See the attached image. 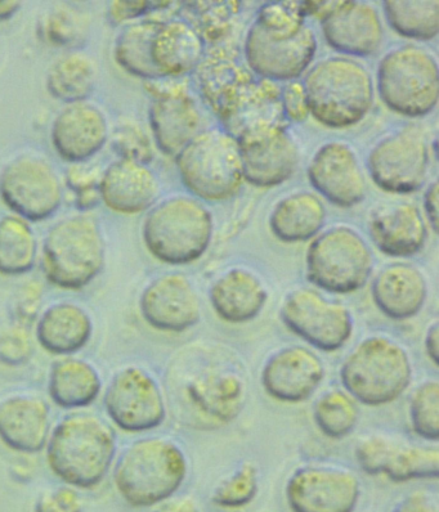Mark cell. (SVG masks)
Segmentation results:
<instances>
[{"label":"cell","mask_w":439,"mask_h":512,"mask_svg":"<svg viewBox=\"0 0 439 512\" xmlns=\"http://www.w3.org/2000/svg\"><path fill=\"white\" fill-rule=\"evenodd\" d=\"M311 284L333 294L364 289L374 269V255L355 229L338 226L313 238L306 255Z\"/></svg>","instance_id":"9"},{"label":"cell","mask_w":439,"mask_h":512,"mask_svg":"<svg viewBox=\"0 0 439 512\" xmlns=\"http://www.w3.org/2000/svg\"><path fill=\"white\" fill-rule=\"evenodd\" d=\"M40 33L52 47L76 49L82 47L89 34V19L83 11L62 6L49 11L42 21Z\"/></svg>","instance_id":"41"},{"label":"cell","mask_w":439,"mask_h":512,"mask_svg":"<svg viewBox=\"0 0 439 512\" xmlns=\"http://www.w3.org/2000/svg\"><path fill=\"white\" fill-rule=\"evenodd\" d=\"M190 22L206 43L219 42L234 28L240 13V2H188L183 3Z\"/></svg>","instance_id":"42"},{"label":"cell","mask_w":439,"mask_h":512,"mask_svg":"<svg viewBox=\"0 0 439 512\" xmlns=\"http://www.w3.org/2000/svg\"><path fill=\"white\" fill-rule=\"evenodd\" d=\"M105 264V236L100 223L87 214L61 219L44 237L42 269L57 289H85L101 275Z\"/></svg>","instance_id":"5"},{"label":"cell","mask_w":439,"mask_h":512,"mask_svg":"<svg viewBox=\"0 0 439 512\" xmlns=\"http://www.w3.org/2000/svg\"><path fill=\"white\" fill-rule=\"evenodd\" d=\"M196 71L201 96L215 115L225 109L235 94L255 78L235 52L223 47L205 56Z\"/></svg>","instance_id":"33"},{"label":"cell","mask_w":439,"mask_h":512,"mask_svg":"<svg viewBox=\"0 0 439 512\" xmlns=\"http://www.w3.org/2000/svg\"><path fill=\"white\" fill-rule=\"evenodd\" d=\"M84 503L76 488L62 485L43 492L34 505V512H83Z\"/></svg>","instance_id":"49"},{"label":"cell","mask_w":439,"mask_h":512,"mask_svg":"<svg viewBox=\"0 0 439 512\" xmlns=\"http://www.w3.org/2000/svg\"><path fill=\"white\" fill-rule=\"evenodd\" d=\"M102 202L100 186L88 188L82 192L75 193L74 205L80 211L96 209Z\"/></svg>","instance_id":"58"},{"label":"cell","mask_w":439,"mask_h":512,"mask_svg":"<svg viewBox=\"0 0 439 512\" xmlns=\"http://www.w3.org/2000/svg\"><path fill=\"white\" fill-rule=\"evenodd\" d=\"M326 375L322 359L304 347H288L273 354L262 371V385L271 398L282 403L307 401Z\"/></svg>","instance_id":"21"},{"label":"cell","mask_w":439,"mask_h":512,"mask_svg":"<svg viewBox=\"0 0 439 512\" xmlns=\"http://www.w3.org/2000/svg\"><path fill=\"white\" fill-rule=\"evenodd\" d=\"M393 512H439L437 497L428 492H415L402 500Z\"/></svg>","instance_id":"54"},{"label":"cell","mask_w":439,"mask_h":512,"mask_svg":"<svg viewBox=\"0 0 439 512\" xmlns=\"http://www.w3.org/2000/svg\"><path fill=\"white\" fill-rule=\"evenodd\" d=\"M143 88L154 100L173 96V94L190 92L185 78H169V76H159V78L145 80Z\"/></svg>","instance_id":"53"},{"label":"cell","mask_w":439,"mask_h":512,"mask_svg":"<svg viewBox=\"0 0 439 512\" xmlns=\"http://www.w3.org/2000/svg\"><path fill=\"white\" fill-rule=\"evenodd\" d=\"M183 186L197 199H234L243 188L239 143L223 130H205L174 157Z\"/></svg>","instance_id":"7"},{"label":"cell","mask_w":439,"mask_h":512,"mask_svg":"<svg viewBox=\"0 0 439 512\" xmlns=\"http://www.w3.org/2000/svg\"><path fill=\"white\" fill-rule=\"evenodd\" d=\"M383 474L397 483L436 479L439 474L438 448L407 446L396 442L389 453Z\"/></svg>","instance_id":"39"},{"label":"cell","mask_w":439,"mask_h":512,"mask_svg":"<svg viewBox=\"0 0 439 512\" xmlns=\"http://www.w3.org/2000/svg\"><path fill=\"white\" fill-rule=\"evenodd\" d=\"M307 173L318 195L337 208L352 209L365 200V174L356 152L347 143L329 142L318 148Z\"/></svg>","instance_id":"18"},{"label":"cell","mask_w":439,"mask_h":512,"mask_svg":"<svg viewBox=\"0 0 439 512\" xmlns=\"http://www.w3.org/2000/svg\"><path fill=\"white\" fill-rule=\"evenodd\" d=\"M140 312L152 329L181 334L201 320V302L195 286L182 273H167L142 291Z\"/></svg>","instance_id":"19"},{"label":"cell","mask_w":439,"mask_h":512,"mask_svg":"<svg viewBox=\"0 0 439 512\" xmlns=\"http://www.w3.org/2000/svg\"><path fill=\"white\" fill-rule=\"evenodd\" d=\"M281 103L286 120L291 123H303L309 116L306 89L303 82L294 80L281 87Z\"/></svg>","instance_id":"50"},{"label":"cell","mask_w":439,"mask_h":512,"mask_svg":"<svg viewBox=\"0 0 439 512\" xmlns=\"http://www.w3.org/2000/svg\"><path fill=\"white\" fill-rule=\"evenodd\" d=\"M34 348L28 332L21 327L0 331V363L6 366H22L33 357Z\"/></svg>","instance_id":"47"},{"label":"cell","mask_w":439,"mask_h":512,"mask_svg":"<svg viewBox=\"0 0 439 512\" xmlns=\"http://www.w3.org/2000/svg\"><path fill=\"white\" fill-rule=\"evenodd\" d=\"M21 10V3L15 0H0V24L13 19Z\"/></svg>","instance_id":"61"},{"label":"cell","mask_w":439,"mask_h":512,"mask_svg":"<svg viewBox=\"0 0 439 512\" xmlns=\"http://www.w3.org/2000/svg\"><path fill=\"white\" fill-rule=\"evenodd\" d=\"M152 137L161 154L176 157L203 132V115L190 92L156 98L149 110Z\"/></svg>","instance_id":"26"},{"label":"cell","mask_w":439,"mask_h":512,"mask_svg":"<svg viewBox=\"0 0 439 512\" xmlns=\"http://www.w3.org/2000/svg\"><path fill=\"white\" fill-rule=\"evenodd\" d=\"M51 410L37 395H12L0 402V442L12 451L37 455L51 435Z\"/></svg>","instance_id":"23"},{"label":"cell","mask_w":439,"mask_h":512,"mask_svg":"<svg viewBox=\"0 0 439 512\" xmlns=\"http://www.w3.org/2000/svg\"><path fill=\"white\" fill-rule=\"evenodd\" d=\"M161 20L146 19L125 26L114 43V60L125 73L145 80L159 78L151 60V44Z\"/></svg>","instance_id":"36"},{"label":"cell","mask_w":439,"mask_h":512,"mask_svg":"<svg viewBox=\"0 0 439 512\" xmlns=\"http://www.w3.org/2000/svg\"><path fill=\"white\" fill-rule=\"evenodd\" d=\"M318 429L331 439L348 437L358 422V408L355 399L342 390H330L321 395L313 407Z\"/></svg>","instance_id":"40"},{"label":"cell","mask_w":439,"mask_h":512,"mask_svg":"<svg viewBox=\"0 0 439 512\" xmlns=\"http://www.w3.org/2000/svg\"><path fill=\"white\" fill-rule=\"evenodd\" d=\"M316 53V34L307 25L294 37L275 38L254 22L245 38V65L257 78L275 83L298 80Z\"/></svg>","instance_id":"16"},{"label":"cell","mask_w":439,"mask_h":512,"mask_svg":"<svg viewBox=\"0 0 439 512\" xmlns=\"http://www.w3.org/2000/svg\"><path fill=\"white\" fill-rule=\"evenodd\" d=\"M258 470L245 462L215 488L213 502L223 509H240L252 502L258 492Z\"/></svg>","instance_id":"45"},{"label":"cell","mask_w":439,"mask_h":512,"mask_svg":"<svg viewBox=\"0 0 439 512\" xmlns=\"http://www.w3.org/2000/svg\"><path fill=\"white\" fill-rule=\"evenodd\" d=\"M205 42L186 20L161 22L151 44V60L160 76L185 78L205 57Z\"/></svg>","instance_id":"29"},{"label":"cell","mask_w":439,"mask_h":512,"mask_svg":"<svg viewBox=\"0 0 439 512\" xmlns=\"http://www.w3.org/2000/svg\"><path fill=\"white\" fill-rule=\"evenodd\" d=\"M214 312L222 321L243 325L255 320L266 307V286L248 269L234 268L214 282L209 293Z\"/></svg>","instance_id":"30"},{"label":"cell","mask_w":439,"mask_h":512,"mask_svg":"<svg viewBox=\"0 0 439 512\" xmlns=\"http://www.w3.org/2000/svg\"><path fill=\"white\" fill-rule=\"evenodd\" d=\"M111 147L120 160L149 165L155 157L149 134L134 121H124L114 129Z\"/></svg>","instance_id":"46"},{"label":"cell","mask_w":439,"mask_h":512,"mask_svg":"<svg viewBox=\"0 0 439 512\" xmlns=\"http://www.w3.org/2000/svg\"><path fill=\"white\" fill-rule=\"evenodd\" d=\"M285 493L293 512H355L361 484L351 471L306 466L290 476Z\"/></svg>","instance_id":"17"},{"label":"cell","mask_w":439,"mask_h":512,"mask_svg":"<svg viewBox=\"0 0 439 512\" xmlns=\"http://www.w3.org/2000/svg\"><path fill=\"white\" fill-rule=\"evenodd\" d=\"M185 452L172 440L143 438L124 449L116 460L114 484L129 506H158L169 500L185 482Z\"/></svg>","instance_id":"3"},{"label":"cell","mask_w":439,"mask_h":512,"mask_svg":"<svg viewBox=\"0 0 439 512\" xmlns=\"http://www.w3.org/2000/svg\"><path fill=\"white\" fill-rule=\"evenodd\" d=\"M210 210L191 196H173L152 206L142 226L143 244L156 260L186 266L199 260L213 240Z\"/></svg>","instance_id":"4"},{"label":"cell","mask_w":439,"mask_h":512,"mask_svg":"<svg viewBox=\"0 0 439 512\" xmlns=\"http://www.w3.org/2000/svg\"><path fill=\"white\" fill-rule=\"evenodd\" d=\"M286 327L322 352L342 349L352 338L355 322L346 305L302 287L286 296L281 309Z\"/></svg>","instance_id":"13"},{"label":"cell","mask_w":439,"mask_h":512,"mask_svg":"<svg viewBox=\"0 0 439 512\" xmlns=\"http://www.w3.org/2000/svg\"><path fill=\"white\" fill-rule=\"evenodd\" d=\"M326 43L334 51L352 57H370L382 47L384 28L375 7L343 0L333 15L321 22Z\"/></svg>","instance_id":"22"},{"label":"cell","mask_w":439,"mask_h":512,"mask_svg":"<svg viewBox=\"0 0 439 512\" xmlns=\"http://www.w3.org/2000/svg\"><path fill=\"white\" fill-rule=\"evenodd\" d=\"M342 0H333V2H312V0H306V2H302V7L304 11V15L306 17H313L320 21H325L329 19L333 13L339 10V7L342 6Z\"/></svg>","instance_id":"55"},{"label":"cell","mask_w":439,"mask_h":512,"mask_svg":"<svg viewBox=\"0 0 439 512\" xmlns=\"http://www.w3.org/2000/svg\"><path fill=\"white\" fill-rule=\"evenodd\" d=\"M371 240L384 255L411 258L428 241V224L418 206L397 202L376 209L369 220Z\"/></svg>","instance_id":"25"},{"label":"cell","mask_w":439,"mask_h":512,"mask_svg":"<svg viewBox=\"0 0 439 512\" xmlns=\"http://www.w3.org/2000/svg\"><path fill=\"white\" fill-rule=\"evenodd\" d=\"M424 210L427 217V224L434 232H438V182L434 181L429 184L424 195Z\"/></svg>","instance_id":"57"},{"label":"cell","mask_w":439,"mask_h":512,"mask_svg":"<svg viewBox=\"0 0 439 512\" xmlns=\"http://www.w3.org/2000/svg\"><path fill=\"white\" fill-rule=\"evenodd\" d=\"M40 296H42V291H40V286L38 284H29L21 290L19 295V300H17V309H19L22 317L30 316L31 311H35L37 309L38 304L40 302Z\"/></svg>","instance_id":"56"},{"label":"cell","mask_w":439,"mask_h":512,"mask_svg":"<svg viewBox=\"0 0 439 512\" xmlns=\"http://www.w3.org/2000/svg\"><path fill=\"white\" fill-rule=\"evenodd\" d=\"M183 403L192 424L221 428L240 415L245 404V381L234 362L217 356L197 358L194 371L183 379Z\"/></svg>","instance_id":"10"},{"label":"cell","mask_w":439,"mask_h":512,"mask_svg":"<svg viewBox=\"0 0 439 512\" xmlns=\"http://www.w3.org/2000/svg\"><path fill=\"white\" fill-rule=\"evenodd\" d=\"M155 12V2H125L114 0L107 7V21L113 26L133 24V22L146 19L150 13Z\"/></svg>","instance_id":"51"},{"label":"cell","mask_w":439,"mask_h":512,"mask_svg":"<svg viewBox=\"0 0 439 512\" xmlns=\"http://www.w3.org/2000/svg\"><path fill=\"white\" fill-rule=\"evenodd\" d=\"M430 154L418 130L402 129L376 143L367 157L370 178L380 190L410 195L427 181Z\"/></svg>","instance_id":"14"},{"label":"cell","mask_w":439,"mask_h":512,"mask_svg":"<svg viewBox=\"0 0 439 512\" xmlns=\"http://www.w3.org/2000/svg\"><path fill=\"white\" fill-rule=\"evenodd\" d=\"M217 118L223 125V132L234 138L239 146L288 130L280 84L257 76L236 93Z\"/></svg>","instance_id":"15"},{"label":"cell","mask_w":439,"mask_h":512,"mask_svg":"<svg viewBox=\"0 0 439 512\" xmlns=\"http://www.w3.org/2000/svg\"><path fill=\"white\" fill-rule=\"evenodd\" d=\"M47 464L66 485L98 487L109 474L116 456V435L101 417L75 413L61 420L49 435Z\"/></svg>","instance_id":"1"},{"label":"cell","mask_w":439,"mask_h":512,"mask_svg":"<svg viewBox=\"0 0 439 512\" xmlns=\"http://www.w3.org/2000/svg\"><path fill=\"white\" fill-rule=\"evenodd\" d=\"M378 93L394 114L412 119L432 114L439 101L436 57L414 44L392 49L379 62Z\"/></svg>","instance_id":"8"},{"label":"cell","mask_w":439,"mask_h":512,"mask_svg":"<svg viewBox=\"0 0 439 512\" xmlns=\"http://www.w3.org/2000/svg\"><path fill=\"white\" fill-rule=\"evenodd\" d=\"M155 512H200L197 503L192 498L183 497L177 500H167L158 505Z\"/></svg>","instance_id":"59"},{"label":"cell","mask_w":439,"mask_h":512,"mask_svg":"<svg viewBox=\"0 0 439 512\" xmlns=\"http://www.w3.org/2000/svg\"><path fill=\"white\" fill-rule=\"evenodd\" d=\"M371 295L385 317L393 321L411 320L427 302V278L412 264H389L374 278Z\"/></svg>","instance_id":"27"},{"label":"cell","mask_w":439,"mask_h":512,"mask_svg":"<svg viewBox=\"0 0 439 512\" xmlns=\"http://www.w3.org/2000/svg\"><path fill=\"white\" fill-rule=\"evenodd\" d=\"M100 192L107 209L122 215H137L155 205L160 183L149 165L118 159L103 170Z\"/></svg>","instance_id":"24"},{"label":"cell","mask_w":439,"mask_h":512,"mask_svg":"<svg viewBox=\"0 0 439 512\" xmlns=\"http://www.w3.org/2000/svg\"><path fill=\"white\" fill-rule=\"evenodd\" d=\"M107 416L125 433H146L164 424L163 390L145 368L129 366L111 377L103 395Z\"/></svg>","instance_id":"12"},{"label":"cell","mask_w":439,"mask_h":512,"mask_svg":"<svg viewBox=\"0 0 439 512\" xmlns=\"http://www.w3.org/2000/svg\"><path fill=\"white\" fill-rule=\"evenodd\" d=\"M109 141V123L100 107L87 101L66 105L53 120L51 142L70 164L87 163Z\"/></svg>","instance_id":"20"},{"label":"cell","mask_w":439,"mask_h":512,"mask_svg":"<svg viewBox=\"0 0 439 512\" xmlns=\"http://www.w3.org/2000/svg\"><path fill=\"white\" fill-rule=\"evenodd\" d=\"M412 429L419 437L437 442L439 439V385L425 381L412 394L410 402Z\"/></svg>","instance_id":"43"},{"label":"cell","mask_w":439,"mask_h":512,"mask_svg":"<svg viewBox=\"0 0 439 512\" xmlns=\"http://www.w3.org/2000/svg\"><path fill=\"white\" fill-rule=\"evenodd\" d=\"M344 388L353 399L370 407H382L400 398L412 380L409 353L385 336L361 341L340 370Z\"/></svg>","instance_id":"6"},{"label":"cell","mask_w":439,"mask_h":512,"mask_svg":"<svg viewBox=\"0 0 439 512\" xmlns=\"http://www.w3.org/2000/svg\"><path fill=\"white\" fill-rule=\"evenodd\" d=\"M96 83V62L80 51H70L57 58L55 64L49 67L46 79L49 96L65 105L87 101Z\"/></svg>","instance_id":"35"},{"label":"cell","mask_w":439,"mask_h":512,"mask_svg":"<svg viewBox=\"0 0 439 512\" xmlns=\"http://www.w3.org/2000/svg\"><path fill=\"white\" fill-rule=\"evenodd\" d=\"M244 181L257 188H275L297 172L299 150L288 130L240 146Z\"/></svg>","instance_id":"28"},{"label":"cell","mask_w":439,"mask_h":512,"mask_svg":"<svg viewBox=\"0 0 439 512\" xmlns=\"http://www.w3.org/2000/svg\"><path fill=\"white\" fill-rule=\"evenodd\" d=\"M425 350H427L428 357L434 365L438 366L439 362V326L438 323H433L425 335Z\"/></svg>","instance_id":"60"},{"label":"cell","mask_w":439,"mask_h":512,"mask_svg":"<svg viewBox=\"0 0 439 512\" xmlns=\"http://www.w3.org/2000/svg\"><path fill=\"white\" fill-rule=\"evenodd\" d=\"M302 2H268L263 4L255 24L275 38H291L306 26Z\"/></svg>","instance_id":"44"},{"label":"cell","mask_w":439,"mask_h":512,"mask_svg":"<svg viewBox=\"0 0 439 512\" xmlns=\"http://www.w3.org/2000/svg\"><path fill=\"white\" fill-rule=\"evenodd\" d=\"M37 256V236L28 220L15 214L0 218V276L28 275Z\"/></svg>","instance_id":"37"},{"label":"cell","mask_w":439,"mask_h":512,"mask_svg":"<svg viewBox=\"0 0 439 512\" xmlns=\"http://www.w3.org/2000/svg\"><path fill=\"white\" fill-rule=\"evenodd\" d=\"M102 392V379L91 363L66 357L51 366L48 394L56 406L78 410L91 406Z\"/></svg>","instance_id":"34"},{"label":"cell","mask_w":439,"mask_h":512,"mask_svg":"<svg viewBox=\"0 0 439 512\" xmlns=\"http://www.w3.org/2000/svg\"><path fill=\"white\" fill-rule=\"evenodd\" d=\"M309 115L322 127H356L374 106L373 76L361 62L330 57L308 70L303 82Z\"/></svg>","instance_id":"2"},{"label":"cell","mask_w":439,"mask_h":512,"mask_svg":"<svg viewBox=\"0 0 439 512\" xmlns=\"http://www.w3.org/2000/svg\"><path fill=\"white\" fill-rule=\"evenodd\" d=\"M385 19L394 33L415 42H432L439 33L438 0H388Z\"/></svg>","instance_id":"38"},{"label":"cell","mask_w":439,"mask_h":512,"mask_svg":"<svg viewBox=\"0 0 439 512\" xmlns=\"http://www.w3.org/2000/svg\"><path fill=\"white\" fill-rule=\"evenodd\" d=\"M0 200L28 222H43L60 210L64 186L47 159L21 155L0 170Z\"/></svg>","instance_id":"11"},{"label":"cell","mask_w":439,"mask_h":512,"mask_svg":"<svg viewBox=\"0 0 439 512\" xmlns=\"http://www.w3.org/2000/svg\"><path fill=\"white\" fill-rule=\"evenodd\" d=\"M326 219V206L320 196L295 192L277 202L270 215V229L284 244H300L320 235Z\"/></svg>","instance_id":"32"},{"label":"cell","mask_w":439,"mask_h":512,"mask_svg":"<svg viewBox=\"0 0 439 512\" xmlns=\"http://www.w3.org/2000/svg\"><path fill=\"white\" fill-rule=\"evenodd\" d=\"M394 443L396 440L382 437V435L361 440L356 448V458L361 469L370 475L383 474Z\"/></svg>","instance_id":"48"},{"label":"cell","mask_w":439,"mask_h":512,"mask_svg":"<svg viewBox=\"0 0 439 512\" xmlns=\"http://www.w3.org/2000/svg\"><path fill=\"white\" fill-rule=\"evenodd\" d=\"M101 169L87 163L70 164L66 169L65 183L74 193L100 186Z\"/></svg>","instance_id":"52"},{"label":"cell","mask_w":439,"mask_h":512,"mask_svg":"<svg viewBox=\"0 0 439 512\" xmlns=\"http://www.w3.org/2000/svg\"><path fill=\"white\" fill-rule=\"evenodd\" d=\"M91 314L78 304L56 303L43 312L35 335L47 353L69 357L87 347L93 336Z\"/></svg>","instance_id":"31"}]
</instances>
